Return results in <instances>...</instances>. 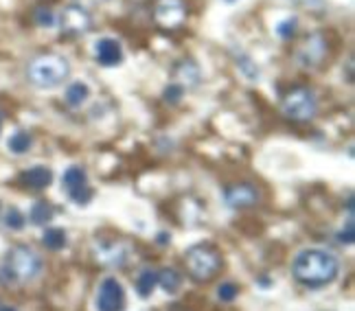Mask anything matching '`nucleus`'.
<instances>
[{
	"label": "nucleus",
	"mask_w": 355,
	"mask_h": 311,
	"mask_svg": "<svg viewBox=\"0 0 355 311\" xmlns=\"http://www.w3.org/2000/svg\"><path fill=\"white\" fill-rule=\"evenodd\" d=\"M33 20L38 22L40 27H53V25H55V16H53V11H51L49 7H40V9H35Z\"/></svg>",
	"instance_id": "nucleus-26"
},
{
	"label": "nucleus",
	"mask_w": 355,
	"mask_h": 311,
	"mask_svg": "<svg viewBox=\"0 0 355 311\" xmlns=\"http://www.w3.org/2000/svg\"><path fill=\"white\" fill-rule=\"evenodd\" d=\"M44 268L42 257L29 246H14L0 263V285L18 287L40 277Z\"/></svg>",
	"instance_id": "nucleus-2"
},
{
	"label": "nucleus",
	"mask_w": 355,
	"mask_h": 311,
	"mask_svg": "<svg viewBox=\"0 0 355 311\" xmlns=\"http://www.w3.org/2000/svg\"><path fill=\"white\" fill-rule=\"evenodd\" d=\"M259 189L255 184L248 182H239V184H230L224 191V202L230 208H250L259 202Z\"/></svg>",
	"instance_id": "nucleus-9"
},
{
	"label": "nucleus",
	"mask_w": 355,
	"mask_h": 311,
	"mask_svg": "<svg viewBox=\"0 0 355 311\" xmlns=\"http://www.w3.org/2000/svg\"><path fill=\"white\" fill-rule=\"evenodd\" d=\"M0 311H18L16 307H9V305H5V307H0Z\"/></svg>",
	"instance_id": "nucleus-32"
},
{
	"label": "nucleus",
	"mask_w": 355,
	"mask_h": 311,
	"mask_svg": "<svg viewBox=\"0 0 355 311\" xmlns=\"http://www.w3.org/2000/svg\"><path fill=\"white\" fill-rule=\"evenodd\" d=\"M42 244L53 250V253H57V250H64L66 244H68V237L62 228H46L44 235H42Z\"/></svg>",
	"instance_id": "nucleus-21"
},
{
	"label": "nucleus",
	"mask_w": 355,
	"mask_h": 311,
	"mask_svg": "<svg viewBox=\"0 0 355 311\" xmlns=\"http://www.w3.org/2000/svg\"><path fill=\"white\" fill-rule=\"evenodd\" d=\"M283 112H286L288 118L296 123H307L318 114V97L316 92L299 86V88H292L286 99H283Z\"/></svg>",
	"instance_id": "nucleus-5"
},
{
	"label": "nucleus",
	"mask_w": 355,
	"mask_h": 311,
	"mask_svg": "<svg viewBox=\"0 0 355 311\" xmlns=\"http://www.w3.org/2000/svg\"><path fill=\"white\" fill-rule=\"evenodd\" d=\"M184 266L189 277L193 281L202 283L211 281L224 266V257L213 244H195L184 253Z\"/></svg>",
	"instance_id": "nucleus-4"
},
{
	"label": "nucleus",
	"mask_w": 355,
	"mask_h": 311,
	"mask_svg": "<svg viewBox=\"0 0 355 311\" xmlns=\"http://www.w3.org/2000/svg\"><path fill=\"white\" fill-rule=\"evenodd\" d=\"M7 147L11 153H27L33 147V138L29 131L18 129L16 134H11V138L7 140Z\"/></svg>",
	"instance_id": "nucleus-19"
},
{
	"label": "nucleus",
	"mask_w": 355,
	"mask_h": 311,
	"mask_svg": "<svg viewBox=\"0 0 355 311\" xmlns=\"http://www.w3.org/2000/svg\"><path fill=\"white\" fill-rule=\"evenodd\" d=\"M92 189L86 184V186H79V189H75V191H70L68 193V197L75 202V204H79V206H84V204H88V202L92 200Z\"/></svg>",
	"instance_id": "nucleus-25"
},
{
	"label": "nucleus",
	"mask_w": 355,
	"mask_h": 311,
	"mask_svg": "<svg viewBox=\"0 0 355 311\" xmlns=\"http://www.w3.org/2000/svg\"><path fill=\"white\" fill-rule=\"evenodd\" d=\"M94 255L97 259L103 263V266H110V268H123L127 266V259H129V248L125 244H116V242H97L94 246Z\"/></svg>",
	"instance_id": "nucleus-10"
},
{
	"label": "nucleus",
	"mask_w": 355,
	"mask_h": 311,
	"mask_svg": "<svg viewBox=\"0 0 355 311\" xmlns=\"http://www.w3.org/2000/svg\"><path fill=\"white\" fill-rule=\"evenodd\" d=\"M53 217H55V206L51 204V202L40 200V202H35V204L31 206L29 222L33 226H46V224L53 222Z\"/></svg>",
	"instance_id": "nucleus-14"
},
{
	"label": "nucleus",
	"mask_w": 355,
	"mask_h": 311,
	"mask_svg": "<svg viewBox=\"0 0 355 311\" xmlns=\"http://www.w3.org/2000/svg\"><path fill=\"white\" fill-rule=\"evenodd\" d=\"M336 239H338V244H342V246H351L355 242V226H353V219L347 222V226L336 235Z\"/></svg>",
	"instance_id": "nucleus-29"
},
{
	"label": "nucleus",
	"mask_w": 355,
	"mask_h": 311,
	"mask_svg": "<svg viewBox=\"0 0 355 311\" xmlns=\"http://www.w3.org/2000/svg\"><path fill=\"white\" fill-rule=\"evenodd\" d=\"M62 184L66 189V193H70V191H75L79 186H86L88 184V175H86V169L79 164H70L68 169L64 171L62 175Z\"/></svg>",
	"instance_id": "nucleus-15"
},
{
	"label": "nucleus",
	"mask_w": 355,
	"mask_h": 311,
	"mask_svg": "<svg viewBox=\"0 0 355 311\" xmlns=\"http://www.w3.org/2000/svg\"><path fill=\"white\" fill-rule=\"evenodd\" d=\"M94 57L101 66H116L123 62V49L114 38H101L94 42Z\"/></svg>",
	"instance_id": "nucleus-11"
},
{
	"label": "nucleus",
	"mask_w": 355,
	"mask_h": 311,
	"mask_svg": "<svg viewBox=\"0 0 355 311\" xmlns=\"http://www.w3.org/2000/svg\"><path fill=\"white\" fill-rule=\"evenodd\" d=\"M340 274V259L323 248L301 250L292 261V277L296 283L310 290H321L331 285Z\"/></svg>",
	"instance_id": "nucleus-1"
},
{
	"label": "nucleus",
	"mask_w": 355,
	"mask_h": 311,
	"mask_svg": "<svg viewBox=\"0 0 355 311\" xmlns=\"http://www.w3.org/2000/svg\"><path fill=\"white\" fill-rule=\"evenodd\" d=\"M226 3H228V5H233V3H237V0H226Z\"/></svg>",
	"instance_id": "nucleus-34"
},
{
	"label": "nucleus",
	"mask_w": 355,
	"mask_h": 311,
	"mask_svg": "<svg viewBox=\"0 0 355 311\" xmlns=\"http://www.w3.org/2000/svg\"><path fill=\"white\" fill-rule=\"evenodd\" d=\"M237 296H239V287L235 283H222L217 287V298L222 303H233Z\"/></svg>",
	"instance_id": "nucleus-23"
},
{
	"label": "nucleus",
	"mask_w": 355,
	"mask_h": 311,
	"mask_svg": "<svg viewBox=\"0 0 355 311\" xmlns=\"http://www.w3.org/2000/svg\"><path fill=\"white\" fill-rule=\"evenodd\" d=\"M90 97V88H88V83L84 81H75V83H70V86L66 88L64 92V99L68 103V107H79L81 103H86Z\"/></svg>",
	"instance_id": "nucleus-16"
},
{
	"label": "nucleus",
	"mask_w": 355,
	"mask_h": 311,
	"mask_svg": "<svg viewBox=\"0 0 355 311\" xmlns=\"http://www.w3.org/2000/svg\"><path fill=\"white\" fill-rule=\"evenodd\" d=\"M296 5H303V7H321L323 0H294Z\"/></svg>",
	"instance_id": "nucleus-30"
},
{
	"label": "nucleus",
	"mask_w": 355,
	"mask_h": 311,
	"mask_svg": "<svg viewBox=\"0 0 355 311\" xmlns=\"http://www.w3.org/2000/svg\"><path fill=\"white\" fill-rule=\"evenodd\" d=\"M277 33H279V38H283V40L294 38V33H296V18H288V20L279 22V25H277Z\"/></svg>",
	"instance_id": "nucleus-28"
},
{
	"label": "nucleus",
	"mask_w": 355,
	"mask_h": 311,
	"mask_svg": "<svg viewBox=\"0 0 355 311\" xmlns=\"http://www.w3.org/2000/svg\"><path fill=\"white\" fill-rule=\"evenodd\" d=\"M59 27L66 35H81L92 27V16L81 5H68L59 14Z\"/></svg>",
	"instance_id": "nucleus-7"
},
{
	"label": "nucleus",
	"mask_w": 355,
	"mask_h": 311,
	"mask_svg": "<svg viewBox=\"0 0 355 311\" xmlns=\"http://www.w3.org/2000/svg\"><path fill=\"white\" fill-rule=\"evenodd\" d=\"M97 311H125L127 298L123 285L116 279H103L97 292V301H94Z\"/></svg>",
	"instance_id": "nucleus-6"
},
{
	"label": "nucleus",
	"mask_w": 355,
	"mask_h": 311,
	"mask_svg": "<svg viewBox=\"0 0 355 311\" xmlns=\"http://www.w3.org/2000/svg\"><path fill=\"white\" fill-rule=\"evenodd\" d=\"M156 285H158V272L145 270V272H140V277L136 279V292L140 298H147V296H151L153 290H156Z\"/></svg>",
	"instance_id": "nucleus-20"
},
{
	"label": "nucleus",
	"mask_w": 355,
	"mask_h": 311,
	"mask_svg": "<svg viewBox=\"0 0 355 311\" xmlns=\"http://www.w3.org/2000/svg\"><path fill=\"white\" fill-rule=\"evenodd\" d=\"M325 53H327V44L323 40V35L316 33V35H312V38L305 40V46L299 51V59L305 66H314L325 57Z\"/></svg>",
	"instance_id": "nucleus-13"
},
{
	"label": "nucleus",
	"mask_w": 355,
	"mask_h": 311,
	"mask_svg": "<svg viewBox=\"0 0 355 311\" xmlns=\"http://www.w3.org/2000/svg\"><path fill=\"white\" fill-rule=\"evenodd\" d=\"M169 239H171V237H169L167 233H160V235H158V244H160V246H167Z\"/></svg>",
	"instance_id": "nucleus-31"
},
{
	"label": "nucleus",
	"mask_w": 355,
	"mask_h": 311,
	"mask_svg": "<svg viewBox=\"0 0 355 311\" xmlns=\"http://www.w3.org/2000/svg\"><path fill=\"white\" fill-rule=\"evenodd\" d=\"M3 224H5V228L14 230V233H20L27 226V217L16 206H9L5 211V215H3Z\"/></svg>",
	"instance_id": "nucleus-22"
},
{
	"label": "nucleus",
	"mask_w": 355,
	"mask_h": 311,
	"mask_svg": "<svg viewBox=\"0 0 355 311\" xmlns=\"http://www.w3.org/2000/svg\"><path fill=\"white\" fill-rule=\"evenodd\" d=\"M103 3H108V0H103Z\"/></svg>",
	"instance_id": "nucleus-35"
},
{
	"label": "nucleus",
	"mask_w": 355,
	"mask_h": 311,
	"mask_svg": "<svg viewBox=\"0 0 355 311\" xmlns=\"http://www.w3.org/2000/svg\"><path fill=\"white\" fill-rule=\"evenodd\" d=\"M51 182H53V171L42 164L31 167V169L20 173V184H25L27 189H33V191H42L46 186H51Z\"/></svg>",
	"instance_id": "nucleus-12"
},
{
	"label": "nucleus",
	"mask_w": 355,
	"mask_h": 311,
	"mask_svg": "<svg viewBox=\"0 0 355 311\" xmlns=\"http://www.w3.org/2000/svg\"><path fill=\"white\" fill-rule=\"evenodd\" d=\"M173 75L180 77L186 86H195V83L200 81V68H197L195 62H191V59H184V62H180L175 66Z\"/></svg>",
	"instance_id": "nucleus-18"
},
{
	"label": "nucleus",
	"mask_w": 355,
	"mask_h": 311,
	"mask_svg": "<svg viewBox=\"0 0 355 311\" xmlns=\"http://www.w3.org/2000/svg\"><path fill=\"white\" fill-rule=\"evenodd\" d=\"M27 77L35 88H57L70 77V64L57 53H42L29 62Z\"/></svg>",
	"instance_id": "nucleus-3"
},
{
	"label": "nucleus",
	"mask_w": 355,
	"mask_h": 311,
	"mask_svg": "<svg viewBox=\"0 0 355 311\" xmlns=\"http://www.w3.org/2000/svg\"><path fill=\"white\" fill-rule=\"evenodd\" d=\"M0 131H3V116H0Z\"/></svg>",
	"instance_id": "nucleus-33"
},
{
	"label": "nucleus",
	"mask_w": 355,
	"mask_h": 311,
	"mask_svg": "<svg viewBox=\"0 0 355 311\" xmlns=\"http://www.w3.org/2000/svg\"><path fill=\"white\" fill-rule=\"evenodd\" d=\"M237 64H239V70L248 77V79H259V66L252 62L248 55H239V59H237Z\"/></svg>",
	"instance_id": "nucleus-24"
},
{
	"label": "nucleus",
	"mask_w": 355,
	"mask_h": 311,
	"mask_svg": "<svg viewBox=\"0 0 355 311\" xmlns=\"http://www.w3.org/2000/svg\"><path fill=\"white\" fill-rule=\"evenodd\" d=\"M153 18L164 29L180 27L186 18V5L184 0H156L153 5Z\"/></svg>",
	"instance_id": "nucleus-8"
},
{
	"label": "nucleus",
	"mask_w": 355,
	"mask_h": 311,
	"mask_svg": "<svg viewBox=\"0 0 355 311\" xmlns=\"http://www.w3.org/2000/svg\"><path fill=\"white\" fill-rule=\"evenodd\" d=\"M182 94H184V86H180V83H169L162 92V99L167 103H178L182 99Z\"/></svg>",
	"instance_id": "nucleus-27"
},
{
	"label": "nucleus",
	"mask_w": 355,
	"mask_h": 311,
	"mask_svg": "<svg viewBox=\"0 0 355 311\" xmlns=\"http://www.w3.org/2000/svg\"><path fill=\"white\" fill-rule=\"evenodd\" d=\"M158 285H160L167 294H175V292L182 287V277H180V272L173 270V268H164V270H160V272H158Z\"/></svg>",
	"instance_id": "nucleus-17"
}]
</instances>
